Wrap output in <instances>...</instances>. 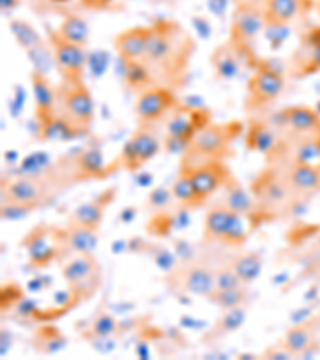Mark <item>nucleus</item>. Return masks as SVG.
Wrapping results in <instances>:
<instances>
[{
    "label": "nucleus",
    "mask_w": 320,
    "mask_h": 360,
    "mask_svg": "<svg viewBox=\"0 0 320 360\" xmlns=\"http://www.w3.org/2000/svg\"><path fill=\"white\" fill-rule=\"evenodd\" d=\"M89 333L96 340H109L110 336L120 333V323L109 312L100 311L96 317L93 319Z\"/></svg>",
    "instance_id": "obj_37"
},
{
    "label": "nucleus",
    "mask_w": 320,
    "mask_h": 360,
    "mask_svg": "<svg viewBox=\"0 0 320 360\" xmlns=\"http://www.w3.org/2000/svg\"><path fill=\"white\" fill-rule=\"evenodd\" d=\"M31 85L34 93V109H36V120L39 125V136L44 138L46 130L55 122V103H56V89L50 84L46 75L32 71Z\"/></svg>",
    "instance_id": "obj_19"
},
{
    "label": "nucleus",
    "mask_w": 320,
    "mask_h": 360,
    "mask_svg": "<svg viewBox=\"0 0 320 360\" xmlns=\"http://www.w3.org/2000/svg\"><path fill=\"white\" fill-rule=\"evenodd\" d=\"M10 32L13 34L16 44H18L21 49L26 51V53L44 45L42 36H40V34L37 32V29L34 27L31 22H27L26 20H18V18L11 20L10 21Z\"/></svg>",
    "instance_id": "obj_35"
},
{
    "label": "nucleus",
    "mask_w": 320,
    "mask_h": 360,
    "mask_svg": "<svg viewBox=\"0 0 320 360\" xmlns=\"http://www.w3.org/2000/svg\"><path fill=\"white\" fill-rule=\"evenodd\" d=\"M311 7V0H266L263 7L266 27L287 26Z\"/></svg>",
    "instance_id": "obj_24"
},
{
    "label": "nucleus",
    "mask_w": 320,
    "mask_h": 360,
    "mask_svg": "<svg viewBox=\"0 0 320 360\" xmlns=\"http://www.w3.org/2000/svg\"><path fill=\"white\" fill-rule=\"evenodd\" d=\"M320 72V26H314L302 34L300 44L290 60V75L305 79Z\"/></svg>",
    "instance_id": "obj_17"
},
{
    "label": "nucleus",
    "mask_w": 320,
    "mask_h": 360,
    "mask_svg": "<svg viewBox=\"0 0 320 360\" xmlns=\"http://www.w3.org/2000/svg\"><path fill=\"white\" fill-rule=\"evenodd\" d=\"M31 345L37 354L53 356V354H58L66 347L68 338L55 325H42L32 333Z\"/></svg>",
    "instance_id": "obj_29"
},
{
    "label": "nucleus",
    "mask_w": 320,
    "mask_h": 360,
    "mask_svg": "<svg viewBox=\"0 0 320 360\" xmlns=\"http://www.w3.org/2000/svg\"><path fill=\"white\" fill-rule=\"evenodd\" d=\"M261 357L266 360H287V359H295L293 354L290 352L287 347L283 346V342L281 341L279 345H272L267 347V349L261 354Z\"/></svg>",
    "instance_id": "obj_40"
},
{
    "label": "nucleus",
    "mask_w": 320,
    "mask_h": 360,
    "mask_svg": "<svg viewBox=\"0 0 320 360\" xmlns=\"http://www.w3.org/2000/svg\"><path fill=\"white\" fill-rule=\"evenodd\" d=\"M21 245L26 250L29 263L37 269H44L53 261H61L63 258H66L64 228L39 224L27 232Z\"/></svg>",
    "instance_id": "obj_7"
},
{
    "label": "nucleus",
    "mask_w": 320,
    "mask_h": 360,
    "mask_svg": "<svg viewBox=\"0 0 320 360\" xmlns=\"http://www.w3.org/2000/svg\"><path fill=\"white\" fill-rule=\"evenodd\" d=\"M250 193L258 207L261 219L290 217L298 205L307 203L293 194L281 164H267L250 184Z\"/></svg>",
    "instance_id": "obj_3"
},
{
    "label": "nucleus",
    "mask_w": 320,
    "mask_h": 360,
    "mask_svg": "<svg viewBox=\"0 0 320 360\" xmlns=\"http://www.w3.org/2000/svg\"><path fill=\"white\" fill-rule=\"evenodd\" d=\"M243 283L232 269V266H223V268L215 269V290H226V288H236L242 287ZM248 287V285H247Z\"/></svg>",
    "instance_id": "obj_38"
},
{
    "label": "nucleus",
    "mask_w": 320,
    "mask_h": 360,
    "mask_svg": "<svg viewBox=\"0 0 320 360\" xmlns=\"http://www.w3.org/2000/svg\"><path fill=\"white\" fill-rule=\"evenodd\" d=\"M243 56L245 55L234 44L229 42V40L226 44L218 45L210 56V65L215 79L224 80V82L226 80L236 79L238 72H241Z\"/></svg>",
    "instance_id": "obj_25"
},
{
    "label": "nucleus",
    "mask_w": 320,
    "mask_h": 360,
    "mask_svg": "<svg viewBox=\"0 0 320 360\" xmlns=\"http://www.w3.org/2000/svg\"><path fill=\"white\" fill-rule=\"evenodd\" d=\"M223 197H221V205L229 208L231 212L241 214L243 218H260L258 207L253 199L252 193L243 188L241 181L232 175L228 183L223 186Z\"/></svg>",
    "instance_id": "obj_22"
},
{
    "label": "nucleus",
    "mask_w": 320,
    "mask_h": 360,
    "mask_svg": "<svg viewBox=\"0 0 320 360\" xmlns=\"http://www.w3.org/2000/svg\"><path fill=\"white\" fill-rule=\"evenodd\" d=\"M282 131L305 133L320 127V112L309 106H290L271 119Z\"/></svg>",
    "instance_id": "obj_21"
},
{
    "label": "nucleus",
    "mask_w": 320,
    "mask_h": 360,
    "mask_svg": "<svg viewBox=\"0 0 320 360\" xmlns=\"http://www.w3.org/2000/svg\"><path fill=\"white\" fill-rule=\"evenodd\" d=\"M122 66H124V79L130 89L141 93L154 86L153 79H151L148 69L141 65V61L122 63Z\"/></svg>",
    "instance_id": "obj_36"
},
{
    "label": "nucleus",
    "mask_w": 320,
    "mask_h": 360,
    "mask_svg": "<svg viewBox=\"0 0 320 360\" xmlns=\"http://www.w3.org/2000/svg\"><path fill=\"white\" fill-rule=\"evenodd\" d=\"M61 274L75 303L90 300L101 285V266L93 253L68 257L61 264Z\"/></svg>",
    "instance_id": "obj_6"
},
{
    "label": "nucleus",
    "mask_w": 320,
    "mask_h": 360,
    "mask_svg": "<svg viewBox=\"0 0 320 360\" xmlns=\"http://www.w3.org/2000/svg\"><path fill=\"white\" fill-rule=\"evenodd\" d=\"M245 319H247V306L223 311V316H221L218 321L215 322L213 327L208 330V333L203 336V341L215 342L226 338V336L237 332V330L245 323Z\"/></svg>",
    "instance_id": "obj_30"
},
{
    "label": "nucleus",
    "mask_w": 320,
    "mask_h": 360,
    "mask_svg": "<svg viewBox=\"0 0 320 360\" xmlns=\"http://www.w3.org/2000/svg\"><path fill=\"white\" fill-rule=\"evenodd\" d=\"M149 39V26L148 27H130L120 32L114 40L115 51L119 53L122 63L139 61L146 51Z\"/></svg>",
    "instance_id": "obj_26"
},
{
    "label": "nucleus",
    "mask_w": 320,
    "mask_h": 360,
    "mask_svg": "<svg viewBox=\"0 0 320 360\" xmlns=\"http://www.w3.org/2000/svg\"><path fill=\"white\" fill-rule=\"evenodd\" d=\"M243 285H250L263 271V255L260 252H247L236 257L229 263Z\"/></svg>",
    "instance_id": "obj_32"
},
{
    "label": "nucleus",
    "mask_w": 320,
    "mask_h": 360,
    "mask_svg": "<svg viewBox=\"0 0 320 360\" xmlns=\"http://www.w3.org/2000/svg\"><path fill=\"white\" fill-rule=\"evenodd\" d=\"M114 191H115L114 188L104 191L103 194L95 197V199L79 205L71 214H69L68 224L84 226V228L98 231V228H100V224L103 221L104 212H106V207L114 199L115 195Z\"/></svg>",
    "instance_id": "obj_23"
},
{
    "label": "nucleus",
    "mask_w": 320,
    "mask_h": 360,
    "mask_svg": "<svg viewBox=\"0 0 320 360\" xmlns=\"http://www.w3.org/2000/svg\"><path fill=\"white\" fill-rule=\"evenodd\" d=\"M55 119L64 127L69 138L84 136L95 119V103L85 82H63L56 86Z\"/></svg>",
    "instance_id": "obj_4"
},
{
    "label": "nucleus",
    "mask_w": 320,
    "mask_h": 360,
    "mask_svg": "<svg viewBox=\"0 0 320 360\" xmlns=\"http://www.w3.org/2000/svg\"><path fill=\"white\" fill-rule=\"evenodd\" d=\"M210 122V112L207 109L184 106V104L179 103L168 115L165 124L167 133L162 139V149L167 154L181 155L188 149L192 138Z\"/></svg>",
    "instance_id": "obj_5"
},
{
    "label": "nucleus",
    "mask_w": 320,
    "mask_h": 360,
    "mask_svg": "<svg viewBox=\"0 0 320 360\" xmlns=\"http://www.w3.org/2000/svg\"><path fill=\"white\" fill-rule=\"evenodd\" d=\"M53 2H66V0H53Z\"/></svg>",
    "instance_id": "obj_43"
},
{
    "label": "nucleus",
    "mask_w": 320,
    "mask_h": 360,
    "mask_svg": "<svg viewBox=\"0 0 320 360\" xmlns=\"http://www.w3.org/2000/svg\"><path fill=\"white\" fill-rule=\"evenodd\" d=\"M285 89V75L267 61L256 63L253 75L247 82V108L250 111H261L271 106Z\"/></svg>",
    "instance_id": "obj_11"
},
{
    "label": "nucleus",
    "mask_w": 320,
    "mask_h": 360,
    "mask_svg": "<svg viewBox=\"0 0 320 360\" xmlns=\"http://www.w3.org/2000/svg\"><path fill=\"white\" fill-rule=\"evenodd\" d=\"M196 42L191 34L173 20H157L149 26V39L141 65L148 69L154 86L178 90L189 77Z\"/></svg>",
    "instance_id": "obj_1"
},
{
    "label": "nucleus",
    "mask_w": 320,
    "mask_h": 360,
    "mask_svg": "<svg viewBox=\"0 0 320 360\" xmlns=\"http://www.w3.org/2000/svg\"><path fill=\"white\" fill-rule=\"evenodd\" d=\"M50 42L53 49L55 66L64 82H84V69L87 65L85 46L74 45L50 31Z\"/></svg>",
    "instance_id": "obj_16"
},
{
    "label": "nucleus",
    "mask_w": 320,
    "mask_h": 360,
    "mask_svg": "<svg viewBox=\"0 0 320 360\" xmlns=\"http://www.w3.org/2000/svg\"><path fill=\"white\" fill-rule=\"evenodd\" d=\"M320 330L316 321H307L293 325L283 336V346L293 354V357H302L317 345V332Z\"/></svg>",
    "instance_id": "obj_27"
},
{
    "label": "nucleus",
    "mask_w": 320,
    "mask_h": 360,
    "mask_svg": "<svg viewBox=\"0 0 320 360\" xmlns=\"http://www.w3.org/2000/svg\"><path fill=\"white\" fill-rule=\"evenodd\" d=\"M188 175L189 179L194 184L203 199H208V197L218 193L219 189H223V186L228 183V179L232 176L229 167L226 162H213V164H207L202 167L191 168V170L179 172Z\"/></svg>",
    "instance_id": "obj_20"
},
{
    "label": "nucleus",
    "mask_w": 320,
    "mask_h": 360,
    "mask_svg": "<svg viewBox=\"0 0 320 360\" xmlns=\"http://www.w3.org/2000/svg\"><path fill=\"white\" fill-rule=\"evenodd\" d=\"M242 218L221 203L213 205L203 219V242H219L228 247L243 245L248 239V231Z\"/></svg>",
    "instance_id": "obj_9"
},
{
    "label": "nucleus",
    "mask_w": 320,
    "mask_h": 360,
    "mask_svg": "<svg viewBox=\"0 0 320 360\" xmlns=\"http://www.w3.org/2000/svg\"><path fill=\"white\" fill-rule=\"evenodd\" d=\"M162 150V139L151 127L138 125L135 133L127 139L120 150L119 164L128 172H138Z\"/></svg>",
    "instance_id": "obj_12"
},
{
    "label": "nucleus",
    "mask_w": 320,
    "mask_h": 360,
    "mask_svg": "<svg viewBox=\"0 0 320 360\" xmlns=\"http://www.w3.org/2000/svg\"><path fill=\"white\" fill-rule=\"evenodd\" d=\"M245 146L263 154L267 164H279L283 154L282 131L272 120H252L247 129Z\"/></svg>",
    "instance_id": "obj_15"
},
{
    "label": "nucleus",
    "mask_w": 320,
    "mask_h": 360,
    "mask_svg": "<svg viewBox=\"0 0 320 360\" xmlns=\"http://www.w3.org/2000/svg\"><path fill=\"white\" fill-rule=\"evenodd\" d=\"M165 283L174 293L207 298L215 290V269L203 263L186 261L168 271Z\"/></svg>",
    "instance_id": "obj_10"
},
{
    "label": "nucleus",
    "mask_w": 320,
    "mask_h": 360,
    "mask_svg": "<svg viewBox=\"0 0 320 360\" xmlns=\"http://www.w3.org/2000/svg\"><path fill=\"white\" fill-rule=\"evenodd\" d=\"M242 133V122L229 120L221 124L210 122L192 138L188 149L181 154L179 172L213 164V162H226L232 155L234 143Z\"/></svg>",
    "instance_id": "obj_2"
},
{
    "label": "nucleus",
    "mask_w": 320,
    "mask_h": 360,
    "mask_svg": "<svg viewBox=\"0 0 320 360\" xmlns=\"http://www.w3.org/2000/svg\"><path fill=\"white\" fill-rule=\"evenodd\" d=\"M205 300L210 301L212 304L218 306L221 311H228V309H234V307L247 306L250 300V293H248V287L242 285L236 288L213 290Z\"/></svg>",
    "instance_id": "obj_33"
},
{
    "label": "nucleus",
    "mask_w": 320,
    "mask_h": 360,
    "mask_svg": "<svg viewBox=\"0 0 320 360\" xmlns=\"http://www.w3.org/2000/svg\"><path fill=\"white\" fill-rule=\"evenodd\" d=\"M170 189L174 202H177L181 208H184V210H196V208L202 207L203 203L207 202L199 193H197V189L194 188V184H192L189 176L184 175V173H179Z\"/></svg>",
    "instance_id": "obj_31"
},
{
    "label": "nucleus",
    "mask_w": 320,
    "mask_h": 360,
    "mask_svg": "<svg viewBox=\"0 0 320 360\" xmlns=\"http://www.w3.org/2000/svg\"><path fill=\"white\" fill-rule=\"evenodd\" d=\"M56 186L53 176H20L15 181H8L7 189L4 186L2 205H15L31 213L49 202L51 194L56 191Z\"/></svg>",
    "instance_id": "obj_8"
},
{
    "label": "nucleus",
    "mask_w": 320,
    "mask_h": 360,
    "mask_svg": "<svg viewBox=\"0 0 320 360\" xmlns=\"http://www.w3.org/2000/svg\"><path fill=\"white\" fill-rule=\"evenodd\" d=\"M179 104L174 90L167 86H151V89L139 93L135 104V115L138 125L151 127L155 122L170 115Z\"/></svg>",
    "instance_id": "obj_14"
},
{
    "label": "nucleus",
    "mask_w": 320,
    "mask_h": 360,
    "mask_svg": "<svg viewBox=\"0 0 320 360\" xmlns=\"http://www.w3.org/2000/svg\"><path fill=\"white\" fill-rule=\"evenodd\" d=\"M58 36L74 45L85 46L89 42V26L87 21L79 15H69L63 20L60 27L56 29Z\"/></svg>",
    "instance_id": "obj_34"
},
{
    "label": "nucleus",
    "mask_w": 320,
    "mask_h": 360,
    "mask_svg": "<svg viewBox=\"0 0 320 360\" xmlns=\"http://www.w3.org/2000/svg\"><path fill=\"white\" fill-rule=\"evenodd\" d=\"M319 165H320V162H319Z\"/></svg>",
    "instance_id": "obj_44"
},
{
    "label": "nucleus",
    "mask_w": 320,
    "mask_h": 360,
    "mask_svg": "<svg viewBox=\"0 0 320 360\" xmlns=\"http://www.w3.org/2000/svg\"><path fill=\"white\" fill-rule=\"evenodd\" d=\"M317 13H319V16H320V0L317 2Z\"/></svg>",
    "instance_id": "obj_42"
},
{
    "label": "nucleus",
    "mask_w": 320,
    "mask_h": 360,
    "mask_svg": "<svg viewBox=\"0 0 320 360\" xmlns=\"http://www.w3.org/2000/svg\"><path fill=\"white\" fill-rule=\"evenodd\" d=\"M96 245H98V236L95 229L84 228V226L66 224V228H64V247H66V258L75 253H93V250L96 248Z\"/></svg>",
    "instance_id": "obj_28"
},
{
    "label": "nucleus",
    "mask_w": 320,
    "mask_h": 360,
    "mask_svg": "<svg viewBox=\"0 0 320 360\" xmlns=\"http://www.w3.org/2000/svg\"><path fill=\"white\" fill-rule=\"evenodd\" d=\"M172 202H174L172 189L165 188H155L154 191H151L146 200L151 210H164Z\"/></svg>",
    "instance_id": "obj_39"
},
{
    "label": "nucleus",
    "mask_w": 320,
    "mask_h": 360,
    "mask_svg": "<svg viewBox=\"0 0 320 360\" xmlns=\"http://www.w3.org/2000/svg\"><path fill=\"white\" fill-rule=\"evenodd\" d=\"M20 5V0H0V7H2V13L15 10Z\"/></svg>",
    "instance_id": "obj_41"
},
{
    "label": "nucleus",
    "mask_w": 320,
    "mask_h": 360,
    "mask_svg": "<svg viewBox=\"0 0 320 360\" xmlns=\"http://www.w3.org/2000/svg\"><path fill=\"white\" fill-rule=\"evenodd\" d=\"M285 178L292 188L293 194L301 200L309 202L314 195L320 193V165L309 162L290 160L281 164Z\"/></svg>",
    "instance_id": "obj_18"
},
{
    "label": "nucleus",
    "mask_w": 320,
    "mask_h": 360,
    "mask_svg": "<svg viewBox=\"0 0 320 360\" xmlns=\"http://www.w3.org/2000/svg\"><path fill=\"white\" fill-rule=\"evenodd\" d=\"M264 29L266 21L263 8L256 7L253 2H242L238 4L234 15H232L229 42L234 44L248 60L247 51L250 44L255 42V39L258 37Z\"/></svg>",
    "instance_id": "obj_13"
}]
</instances>
